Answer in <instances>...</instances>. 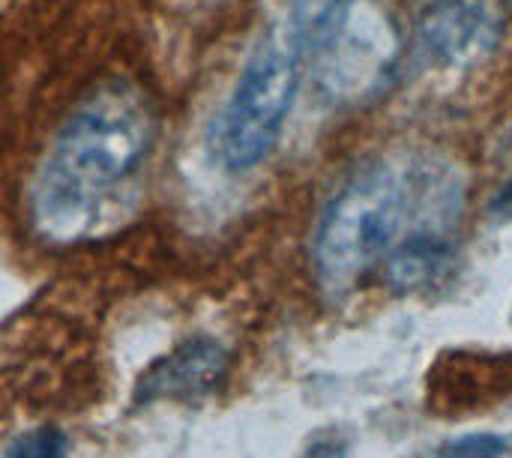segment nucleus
Listing matches in <instances>:
<instances>
[{
  "instance_id": "9d476101",
  "label": "nucleus",
  "mask_w": 512,
  "mask_h": 458,
  "mask_svg": "<svg viewBox=\"0 0 512 458\" xmlns=\"http://www.w3.org/2000/svg\"><path fill=\"white\" fill-rule=\"evenodd\" d=\"M489 213H492L495 219H501V222H512V180H507V183L501 186V192L492 198Z\"/></svg>"
},
{
  "instance_id": "9b49d317",
  "label": "nucleus",
  "mask_w": 512,
  "mask_h": 458,
  "mask_svg": "<svg viewBox=\"0 0 512 458\" xmlns=\"http://www.w3.org/2000/svg\"><path fill=\"white\" fill-rule=\"evenodd\" d=\"M306 458H345V447H339V444H315Z\"/></svg>"
},
{
  "instance_id": "20e7f679",
  "label": "nucleus",
  "mask_w": 512,
  "mask_h": 458,
  "mask_svg": "<svg viewBox=\"0 0 512 458\" xmlns=\"http://www.w3.org/2000/svg\"><path fill=\"white\" fill-rule=\"evenodd\" d=\"M396 54L399 36L390 15L372 0H345L312 42L306 60L318 66L333 90L354 96L387 81Z\"/></svg>"
},
{
  "instance_id": "39448f33",
  "label": "nucleus",
  "mask_w": 512,
  "mask_h": 458,
  "mask_svg": "<svg viewBox=\"0 0 512 458\" xmlns=\"http://www.w3.org/2000/svg\"><path fill=\"white\" fill-rule=\"evenodd\" d=\"M228 375V351L210 336L180 342L174 351L147 366L135 387L138 405L153 402H192L213 393Z\"/></svg>"
},
{
  "instance_id": "f257e3e1",
  "label": "nucleus",
  "mask_w": 512,
  "mask_h": 458,
  "mask_svg": "<svg viewBox=\"0 0 512 458\" xmlns=\"http://www.w3.org/2000/svg\"><path fill=\"white\" fill-rule=\"evenodd\" d=\"M156 108L129 78L96 84L57 126L30 186V222L54 246L99 237L156 147Z\"/></svg>"
},
{
  "instance_id": "423d86ee",
  "label": "nucleus",
  "mask_w": 512,
  "mask_h": 458,
  "mask_svg": "<svg viewBox=\"0 0 512 458\" xmlns=\"http://www.w3.org/2000/svg\"><path fill=\"white\" fill-rule=\"evenodd\" d=\"M498 36L501 18L486 0H441L420 24V45L441 66L483 60Z\"/></svg>"
},
{
  "instance_id": "6e6552de",
  "label": "nucleus",
  "mask_w": 512,
  "mask_h": 458,
  "mask_svg": "<svg viewBox=\"0 0 512 458\" xmlns=\"http://www.w3.org/2000/svg\"><path fill=\"white\" fill-rule=\"evenodd\" d=\"M69 456V438L63 429L57 426H39L27 435H21L12 450L9 458H66Z\"/></svg>"
},
{
  "instance_id": "0eeeda50",
  "label": "nucleus",
  "mask_w": 512,
  "mask_h": 458,
  "mask_svg": "<svg viewBox=\"0 0 512 458\" xmlns=\"http://www.w3.org/2000/svg\"><path fill=\"white\" fill-rule=\"evenodd\" d=\"M453 267V246L435 228H417L402 237L387 255L384 276L393 291L414 294L441 282Z\"/></svg>"
},
{
  "instance_id": "7ed1b4c3",
  "label": "nucleus",
  "mask_w": 512,
  "mask_h": 458,
  "mask_svg": "<svg viewBox=\"0 0 512 458\" xmlns=\"http://www.w3.org/2000/svg\"><path fill=\"white\" fill-rule=\"evenodd\" d=\"M303 63L285 21L261 33L210 126L207 150L225 174H246L270 159L294 108Z\"/></svg>"
},
{
  "instance_id": "f03ea898",
  "label": "nucleus",
  "mask_w": 512,
  "mask_h": 458,
  "mask_svg": "<svg viewBox=\"0 0 512 458\" xmlns=\"http://www.w3.org/2000/svg\"><path fill=\"white\" fill-rule=\"evenodd\" d=\"M414 207H420V174L411 168L381 162L348 180L327 204L312 243L324 288L345 291L384 261Z\"/></svg>"
},
{
  "instance_id": "1a4fd4ad",
  "label": "nucleus",
  "mask_w": 512,
  "mask_h": 458,
  "mask_svg": "<svg viewBox=\"0 0 512 458\" xmlns=\"http://www.w3.org/2000/svg\"><path fill=\"white\" fill-rule=\"evenodd\" d=\"M510 444L501 435H468L441 447L438 458H504Z\"/></svg>"
}]
</instances>
